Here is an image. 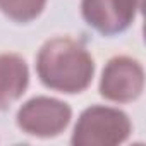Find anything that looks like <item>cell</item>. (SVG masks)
<instances>
[{"instance_id":"obj_4","label":"cell","mask_w":146,"mask_h":146,"mask_svg":"<svg viewBox=\"0 0 146 146\" xmlns=\"http://www.w3.org/2000/svg\"><path fill=\"white\" fill-rule=\"evenodd\" d=\"M144 76L141 65L129 57L112 58L102 76L100 91L112 102H132L143 91Z\"/></svg>"},{"instance_id":"obj_5","label":"cell","mask_w":146,"mask_h":146,"mask_svg":"<svg viewBox=\"0 0 146 146\" xmlns=\"http://www.w3.org/2000/svg\"><path fill=\"white\" fill-rule=\"evenodd\" d=\"M137 0H83V16L103 35H117L134 21Z\"/></svg>"},{"instance_id":"obj_3","label":"cell","mask_w":146,"mask_h":146,"mask_svg":"<svg viewBox=\"0 0 146 146\" xmlns=\"http://www.w3.org/2000/svg\"><path fill=\"white\" fill-rule=\"evenodd\" d=\"M70 120V108L67 103L55 98L38 96L21 107L17 124L23 131L40 137H50L62 132Z\"/></svg>"},{"instance_id":"obj_6","label":"cell","mask_w":146,"mask_h":146,"mask_svg":"<svg viewBox=\"0 0 146 146\" xmlns=\"http://www.w3.org/2000/svg\"><path fill=\"white\" fill-rule=\"evenodd\" d=\"M28 86V65L14 53L0 55V110L16 102Z\"/></svg>"},{"instance_id":"obj_1","label":"cell","mask_w":146,"mask_h":146,"mask_svg":"<svg viewBox=\"0 0 146 146\" xmlns=\"http://www.w3.org/2000/svg\"><path fill=\"white\" fill-rule=\"evenodd\" d=\"M36 69L45 86L62 93H79L90 86L95 64L81 43L53 38L41 46Z\"/></svg>"},{"instance_id":"obj_2","label":"cell","mask_w":146,"mask_h":146,"mask_svg":"<svg viewBox=\"0 0 146 146\" xmlns=\"http://www.w3.org/2000/svg\"><path fill=\"white\" fill-rule=\"evenodd\" d=\"M131 122L117 108L91 107L84 110L76 124L72 143L76 146H112L127 139Z\"/></svg>"},{"instance_id":"obj_7","label":"cell","mask_w":146,"mask_h":146,"mask_svg":"<svg viewBox=\"0 0 146 146\" xmlns=\"http://www.w3.org/2000/svg\"><path fill=\"white\" fill-rule=\"evenodd\" d=\"M46 0H0V9H2L11 19L26 23L40 16L43 11Z\"/></svg>"}]
</instances>
